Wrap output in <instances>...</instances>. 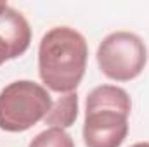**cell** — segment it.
Segmentation results:
<instances>
[{
    "instance_id": "8",
    "label": "cell",
    "mask_w": 149,
    "mask_h": 147,
    "mask_svg": "<svg viewBox=\"0 0 149 147\" xmlns=\"http://www.w3.org/2000/svg\"><path fill=\"white\" fill-rule=\"evenodd\" d=\"M130 147H149V142H137V144H134Z\"/></svg>"
},
{
    "instance_id": "9",
    "label": "cell",
    "mask_w": 149,
    "mask_h": 147,
    "mask_svg": "<svg viewBox=\"0 0 149 147\" xmlns=\"http://www.w3.org/2000/svg\"><path fill=\"white\" fill-rule=\"evenodd\" d=\"M5 7H7V2H0V12H2Z\"/></svg>"
},
{
    "instance_id": "3",
    "label": "cell",
    "mask_w": 149,
    "mask_h": 147,
    "mask_svg": "<svg viewBox=\"0 0 149 147\" xmlns=\"http://www.w3.org/2000/svg\"><path fill=\"white\" fill-rule=\"evenodd\" d=\"M52 106L45 87L31 80H17L0 92V130L19 133L43 121Z\"/></svg>"
},
{
    "instance_id": "4",
    "label": "cell",
    "mask_w": 149,
    "mask_h": 147,
    "mask_svg": "<svg viewBox=\"0 0 149 147\" xmlns=\"http://www.w3.org/2000/svg\"><path fill=\"white\" fill-rule=\"evenodd\" d=\"M148 49L142 38L130 31H114L99 43L97 64L104 76L114 81H130L144 71Z\"/></svg>"
},
{
    "instance_id": "7",
    "label": "cell",
    "mask_w": 149,
    "mask_h": 147,
    "mask_svg": "<svg viewBox=\"0 0 149 147\" xmlns=\"http://www.w3.org/2000/svg\"><path fill=\"white\" fill-rule=\"evenodd\" d=\"M28 147H74V142L70 133L61 128H47L40 132L30 142Z\"/></svg>"
},
{
    "instance_id": "5",
    "label": "cell",
    "mask_w": 149,
    "mask_h": 147,
    "mask_svg": "<svg viewBox=\"0 0 149 147\" xmlns=\"http://www.w3.org/2000/svg\"><path fill=\"white\" fill-rule=\"evenodd\" d=\"M31 43V28L26 17L12 9L5 7L0 12V66L23 55Z\"/></svg>"
},
{
    "instance_id": "2",
    "label": "cell",
    "mask_w": 149,
    "mask_h": 147,
    "mask_svg": "<svg viewBox=\"0 0 149 147\" xmlns=\"http://www.w3.org/2000/svg\"><path fill=\"white\" fill-rule=\"evenodd\" d=\"M132 101L114 85L95 87L85 106L83 142L87 147H120L128 135Z\"/></svg>"
},
{
    "instance_id": "1",
    "label": "cell",
    "mask_w": 149,
    "mask_h": 147,
    "mask_svg": "<svg viewBox=\"0 0 149 147\" xmlns=\"http://www.w3.org/2000/svg\"><path fill=\"white\" fill-rule=\"evenodd\" d=\"M88 45L85 37L70 26L49 30L38 47V73L47 88L57 94L74 92L87 69Z\"/></svg>"
},
{
    "instance_id": "6",
    "label": "cell",
    "mask_w": 149,
    "mask_h": 147,
    "mask_svg": "<svg viewBox=\"0 0 149 147\" xmlns=\"http://www.w3.org/2000/svg\"><path fill=\"white\" fill-rule=\"evenodd\" d=\"M78 118V94L70 92L61 97H57L56 102H52L49 112L43 118V123L50 128H70Z\"/></svg>"
}]
</instances>
